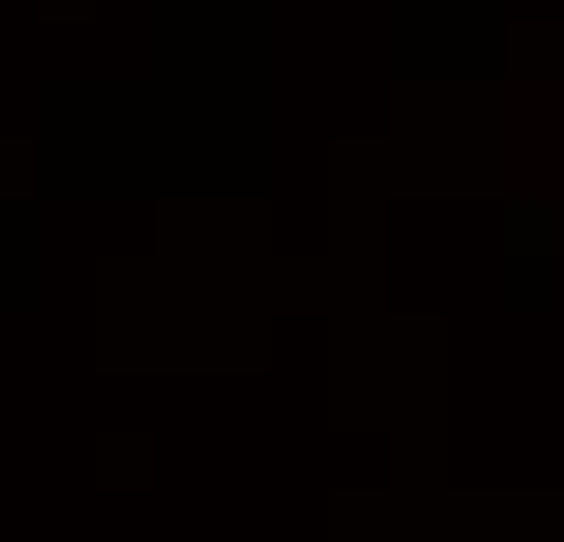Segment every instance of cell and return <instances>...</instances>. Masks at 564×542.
Instances as JSON below:
<instances>
[{"label":"cell","mask_w":564,"mask_h":542,"mask_svg":"<svg viewBox=\"0 0 564 542\" xmlns=\"http://www.w3.org/2000/svg\"><path fill=\"white\" fill-rule=\"evenodd\" d=\"M506 250L521 257V264H528V257H550V250H557V206L521 191V198L506 206Z\"/></svg>","instance_id":"6da1fadb"}]
</instances>
